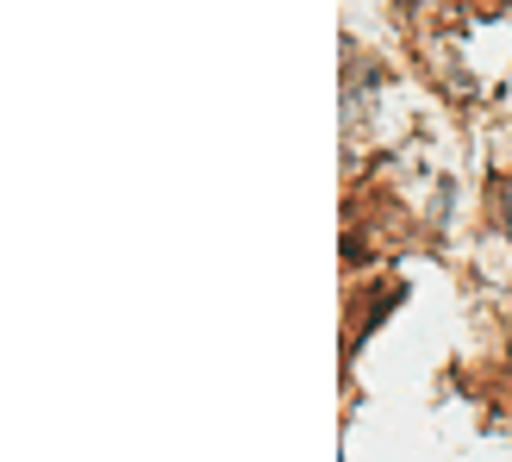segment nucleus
<instances>
[{"mask_svg": "<svg viewBox=\"0 0 512 462\" xmlns=\"http://www.w3.org/2000/svg\"><path fill=\"white\" fill-rule=\"evenodd\" d=\"M506 219H512V213H506Z\"/></svg>", "mask_w": 512, "mask_h": 462, "instance_id": "nucleus-1", "label": "nucleus"}]
</instances>
